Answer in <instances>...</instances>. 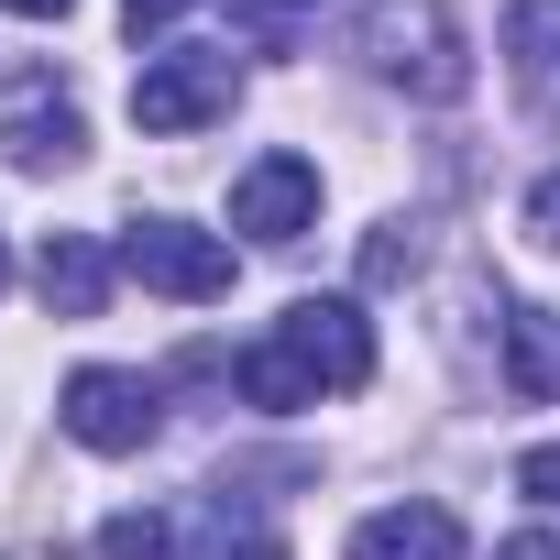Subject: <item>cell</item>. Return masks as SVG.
Wrapping results in <instances>:
<instances>
[{
    "instance_id": "6da1fadb",
    "label": "cell",
    "mask_w": 560,
    "mask_h": 560,
    "mask_svg": "<svg viewBox=\"0 0 560 560\" xmlns=\"http://www.w3.org/2000/svg\"><path fill=\"white\" fill-rule=\"evenodd\" d=\"M231 374H242V396H253L264 418H298V407H319V396H363V385H374V319H363L352 298H298Z\"/></svg>"
},
{
    "instance_id": "ffe728a7",
    "label": "cell",
    "mask_w": 560,
    "mask_h": 560,
    "mask_svg": "<svg viewBox=\"0 0 560 560\" xmlns=\"http://www.w3.org/2000/svg\"><path fill=\"white\" fill-rule=\"evenodd\" d=\"M0 287H12V242H0Z\"/></svg>"
},
{
    "instance_id": "5b68a950",
    "label": "cell",
    "mask_w": 560,
    "mask_h": 560,
    "mask_svg": "<svg viewBox=\"0 0 560 560\" xmlns=\"http://www.w3.org/2000/svg\"><path fill=\"white\" fill-rule=\"evenodd\" d=\"M67 440L78 451H143L154 429H165V407H154V385L143 374H121V363H89V374H67Z\"/></svg>"
},
{
    "instance_id": "ac0fdd59",
    "label": "cell",
    "mask_w": 560,
    "mask_h": 560,
    "mask_svg": "<svg viewBox=\"0 0 560 560\" xmlns=\"http://www.w3.org/2000/svg\"><path fill=\"white\" fill-rule=\"evenodd\" d=\"M220 560H287V549H275V538H242V549H220Z\"/></svg>"
},
{
    "instance_id": "ba28073f",
    "label": "cell",
    "mask_w": 560,
    "mask_h": 560,
    "mask_svg": "<svg viewBox=\"0 0 560 560\" xmlns=\"http://www.w3.org/2000/svg\"><path fill=\"white\" fill-rule=\"evenodd\" d=\"M505 78H516L527 121H560V0H516L505 12Z\"/></svg>"
},
{
    "instance_id": "30bf717a",
    "label": "cell",
    "mask_w": 560,
    "mask_h": 560,
    "mask_svg": "<svg viewBox=\"0 0 560 560\" xmlns=\"http://www.w3.org/2000/svg\"><path fill=\"white\" fill-rule=\"evenodd\" d=\"M110 264H121V253H100L89 231H56V242L34 253V287H45L56 319H100V308H110Z\"/></svg>"
},
{
    "instance_id": "8fae6325",
    "label": "cell",
    "mask_w": 560,
    "mask_h": 560,
    "mask_svg": "<svg viewBox=\"0 0 560 560\" xmlns=\"http://www.w3.org/2000/svg\"><path fill=\"white\" fill-rule=\"evenodd\" d=\"M505 385H516L527 407L560 396V319H549V308H505Z\"/></svg>"
},
{
    "instance_id": "9c48e42d",
    "label": "cell",
    "mask_w": 560,
    "mask_h": 560,
    "mask_svg": "<svg viewBox=\"0 0 560 560\" xmlns=\"http://www.w3.org/2000/svg\"><path fill=\"white\" fill-rule=\"evenodd\" d=\"M352 560H462V516L429 505V494H407V505H385V516L352 527Z\"/></svg>"
},
{
    "instance_id": "8992f818",
    "label": "cell",
    "mask_w": 560,
    "mask_h": 560,
    "mask_svg": "<svg viewBox=\"0 0 560 560\" xmlns=\"http://www.w3.org/2000/svg\"><path fill=\"white\" fill-rule=\"evenodd\" d=\"M0 154H12L23 176H67L78 154H89V121H78V100L34 67V78H12V100H0Z\"/></svg>"
},
{
    "instance_id": "5bb4252c",
    "label": "cell",
    "mask_w": 560,
    "mask_h": 560,
    "mask_svg": "<svg viewBox=\"0 0 560 560\" xmlns=\"http://www.w3.org/2000/svg\"><path fill=\"white\" fill-rule=\"evenodd\" d=\"M527 242H538V253H560V165L527 187Z\"/></svg>"
},
{
    "instance_id": "2e32d148",
    "label": "cell",
    "mask_w": 560,
    "mask_h": 560,
    "mask_svg": "<svg viewBox=\"0 0 560 560\" xmlns=\"http://www.w3.org/2000/svg\"><path fill=\"white\" fill-rule=\"evenodd\" d=\"M494 560H560V538H549V527H527V538H505Z\"/></svg>"
},
{
    "instance_id": "d6986e66",
    "label": "cell",
    "mask_w": 560,
    "mask_h": 560,
    "mask_svg": "<svg viewBox=\"0 0 560 560\" xmlns=\"http://www.w3.org/2000/svg\"><path fill=\"white\" fill-rule=\"evenodd\" d=\"M242 12H319V0H242Z\"/></svg>"
},
{
    "instance_id": "3957f363",
    "label": "cell",
    "mask_w": 560,
    "mask_h": 560,
    "mask_svg": "<svg viewBox=\"0 0 560 560\" xmlns=\"http://www.w3.org/2000/svg\"><path fill=\"white\" fill-rule=\"evenodd\" d=\"M231 100H242V67L220 45H165L132 78V121L143 132H209V121H231Z\"/></svg>"
},
{
    "instance_id": "e0dca14e",
    "label": "cell",
    "mask_w": 560,
    "mask_h": 560,
    "mask_svg": "<svg viewBox=\"0 0 560 560\" xmlns=\"http://www.w3.org/2000/svg\"><path fill=\"white\" fill-rule=\"evenodd\" d=\"M0 12H23V23H56V12H78V0H0Z\"/></svg>"
},
{
    "instance_id": "52a82bcc",
    "label": "cell",
    "mask_w": 560,
    "mask_h": 560,
    "mask_svg": "<svg viewBox=\"0 0 560 560\" xmlns=\"http://www.w3.org/2000/svg\"><path fill=\"white\" fill-rule=\"evenodd\" d=\"M231 231H253V242H298V231H319V165H308V154H264V165H242Z\"/></svg>"
},
{
    "instance_id": "7c38bea8",
    "label": "cell",
    "mask_w": 560,
    "mask_h": 560,
    "mask_svg": "<svg viewBox=\"0 0 560 560\" xmlns=\"http://www.w3.org/2000/svg\"><path fill=\"white\" fill-rule=\"evenodd\" d=\"M100 560H176V516H154V505L110 516V527H100Z\"/></svg>"
},
{
    "instance_id": "4fadbf2b",
    "label": "cell",
    "mask_w": 560,
    "mask_h": 560,
    "mask_svg": "<svg viewBox=\"0 0 560 560\" xmlns=\"http://www.w3.org/2000/svg\"><path fill=\"white\" fill-rule=\"evenodd\" d=\"M396 275H418V231H407V220H385V231L363 242V287H396Z\"/></svg>"
},
{
    "instance_id": "277c9868",
    "label": "cell",
    "mask_w": 560,
    "mask_h": 560,
    "mask_svg": "<svg viewBox=\"0 0 560 560\" xmlns=\"http://www.w3.org/2000/svg\"><path fill=\"white\" fill-rule=\"evenodd\" d=\"M121 275L154 287V298L209 308V298H231V242L198 231V220H132V231H121Z\"/></svg>"
},
{
    "instance_id": "7a4b0ae2",
    "label": "cell",
    "mask_w": 560,
    "mask_h": 560,
    "mask_svg": "<svg viewBox=\"0 0 560 560\" xmlns=\"http://www.w3.org/2000/svg\"><path fill=\"white\" fill-rule=\"evenodd\" d=\"M352 56H363V78H385L407 100H462L472 89V45H462V23L440 0H363Z\"/></svg>"
},
{
    "instance_id": "9a60e30c",
    "label": "cell",
    "mask_w": 560,
    "mask_h": 560,
    "mask_svg": "<svg viewBox=\"0 0 560 560\" xmlns=\"http://www.w3.org/2000/svg\"><path fill=\"white\" fill-rule=\"evenodd\" d=\"M516 483H527L538 505H560V440H549V451H527V462H516Z\"/></svg>"
}]
</instances>
